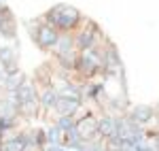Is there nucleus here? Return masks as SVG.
<instances>
[{
	"label": "nucleus",
	"mask_w": 159,
	"mask_h": 151,
	"mask_svg": "<svg viewBox=\"0 0 159 151\" xmlns=\"http://www.w3.org/2000/svg\"><path fill=\"white\" fill-rule=\"evenodd\" d=\"M43 19L51 28H55L60 34H72L74 30L85 21L83 13L72 4H55L43 15Z\"/></svg>",
	"instance_id": "1"
},
{
	"label": "nucleus",
	"mask_w": 159,
	"mask_h": 151,
	"mask_svg": "<svg viewBox=\"0 0 159 151\" xmlns=\"http://www.w3.org/2000/svg\"><path fill=\"white\" fill-rule=\"evenodd\" d=\"M17 98V111L21 119H34L40 115V102H38V85L34 81L25 79L21 87L13 92Z\"/></svg>",
	"instance_id": "2"
},
{
	"label": "nucleus",
	"mask_w": 159,
	"mask_h": 151,
	"mask_svg": "<svg viewBox=\"0 0 159 151\" xmlns=\"http://www.w3.org/2000/svg\"><path fill=\"white\" fill-rule=\"evenodd\" d=\"M74 75L79 77V81H96L102 75V51H100V47L79 51Z\"/></svg>",
	"instance_id": "3"
},
{
	"label": "nucleus",
	"mask_w": 159,
	"mask_h": 151,
	"mask_svg": "<svg viewBox=\"0 0 159 151\" xmlns=\"http://www.w3.org/2000/svg\"><path fill=\"white\" fill-rule=\"evenodd\" d=\"M72 36H74V47H76V51L96 49V47H100V45L106 40V36L102 34V30L98 28V24L91 21V19H85V21L72 32Z\"/></svg>",
	"instance_id": "4"
},
{
	"label": "nucleus",
	"mask_w": 159,
	"mask_h": 151,
	"mask_svg": "<svg viewBox=\"0 0 159 151\" xmlns=\"http://www.w3.org/2000/svg\"><path fill=\"white\" fill-rule=\"evenodd\" d=\"M32 38H34V43H36L38 49L51 53V51H53V47L57 45L60 32H57L55 28H51V26L47 24L43 17H38V26H36V30H34V34H32Z\"/></svg>",
	"instance_id": "5"
},
{
	"label": "nucleus",
	"mask_w": 159,
	"mask_h": 151,
	"mask_svg": "<svg viewBox=\"0 0 159 151\" xmlns=\"http://www.w3.org/2000/svg\"><path fill=\"white\" fill-rule=\"evenodd\" d=\"M125 115L134 121L136 126L144 128L147 132H151V128H155V124H157V119H159L155 106H148V104H136V106H129Z\"/></svg>",
	"instance_id": "6"
},
{
	"label": "nucleus",
	"mask_w": 159,
	"mask_h": 151,
	"mask_svg": "<svg viewBox=\"0 0 159 151\" xmlns=\"http://www.w3.org/2000/svg\"><path fill=\"white\" fill-rule=\"evenodd\" d=\"M76 130L81 134L83 140H91L98 139V115L93 113L91 109L83 106L79 115H76Z\"/></svg>",
	"instance_id": "7"
},
{
	"label": "nucleus",
	"mask_w": 159,
	"mask_h": 151,
	"mask_svg": "<svg viewBox=\"0 0 159 151\" xmlns=\"http://www.w3.org/2000/svg\"><path fill=\"white\" fill-rule=\"evenodd\" d=\"M60 100V94H57V89L53 87V83L51 85H43V87H38V102H40V111H45V113H53V109H55V104Z\"/></svg>",
	"instance_id": "8"
},
{
	"label": "nucleus",
	"mask_w": 159,
	"mask_h": 151,
	"mask_svg": "<svg viewBox=\"0 0 159 151\" xmlns=\"http://www.w3.org/2000/svg\"><path fill=\"white\" fill-rule=\"evenodd\" d=\"M115 134H117V115H112V113L98 115V136L100 139L108 140Z\"/></svg>",
	"instance_id": "9"
},
{
	"label": "nucleus",
	"mask_w": 159,
	"mask_h": 151,
	"mask_svg": "<svg viewBox=\"0 0 159 151\" xmlns=\"http://www.w3.org/2000/svg\"><path fill=\"white\" fill-rule=\"evenodd\" d=\"M81 109H83V100H81V98H61L60 96V100H57V104H55L53 113L55 115H70V117H76Z\"/></svg>",
	"instance_id": "10"
},
{
	"label": "nucleus",
	"mask_w": 159,
	"mask_h": 151,
	"mask_svg": "<svg viewBox=\"0 0 159 151\" xmlns=\"http://www.w3.org/2000/svg\"><path fill=\"white\" fill-rule=\"evenodd\" d=\"M24 147L25 143H24V136H21V130H15L7 139L0 140V151H21Z\"/></svg>",
	"instance_id": "11"
},
{
	"label": "nucleus",
	"mask_w": 159,
	"mask_h": 151,
	"mask_svg": "<svg viewBox=\"0 0 159 151\" xmlns=\"http://www.w3.org/2000/svg\"><path fill=\"white\" fill-rule=\"evenodd\" d=\"M70 51H76V47H74V36H72V34H60L57 45L53 47L51 55H53V58H60V55L70 53Z\"/></svg>",
	"instance_id": "12"
},
{
	"label": "nucleus",
	"mask_w": 159,
	"mask_h": 151,
	"mask_svg": "<svg viewBox=\"0 0 159 151\" xmlns=\"http://www.w3.org/2000/svg\"><path fill=\"white\" fill-rule=\"evenodd\" d=\"M24 81H25V75L21 73V70H11V73H7L2 92H4V94H13V92H17V89L21 87Z\"/></svg>",
	"instance_id": "13"
},
{
	"label": "nucleus",
	"mask_w": 159,
	"mask_h": 151,
	"mask_svg": "<svg viewBox=\"0 0 159 151\" xmlns=\"http://www.w3.org/2000/svg\"><path fill=\"white\" fill-rule=\"evenodd\" d=\"M43 132H45V145H61V140H64V132L55 126V121H53V124H47V126H43Z\"/></svg>",
	"instance_id": "14"
},
{
	"label": "nucleus",
	"mask_w": 159,
	"mask_h": 151,
	"mask_svg": "<svg viewBox=\"0 0 159 151\" xmlns=\"http://www.w3.org/2000/svg\"><path fill=\"white\" fill-rule=\"evenodd\" d=\"M55 126L60 128L61 132H68V130L76 128V117H70V115H57V117H55Z\"/></svg>",
	"instance_id": "15"
},
{
	"label": "nucleus",
	"mask_w": 159,
	"mask_h": 151,
	"mask_svg": "<svg viewBox=\"0 0 159 151\" xmlns=\"http://www.w3.org/2000/svg\"><path fill=\"white\" fill-rule=\"evenodd\" d=\"M43 151H68V149H66L64 145H45Z\"/></svg>",
	"instance_id": "16"
},
{
	"label": "nucleus",
	"mask_w": 159,
	"mask_h": 151,
	"mask_svg": "<svg viewBox=\"0 0 159 151\" xmlns=\"http://www.w3.org/2000/svg\"><path fill=\"white\" fill-rule=\"evenodd\" d=\"M21 151H43V147H38V145H25Z\"/></svg>",
	"instance_id": "17"
},
{
	"label": "nucleus",
	"mask_w": 159,
	"mask_h": 151,
	"mask_svg": "<svg viewBox=\"0 0 159 151\" xmlns=\"http://www.w3.org/2000/svg\"><path fill=\"white\" fill-rule=\"evenodd\" d=\"M155 111H157V115H159V104H157V106H155Z\"/></svg>",
	"instance_id": "18"
}]
</instances>
